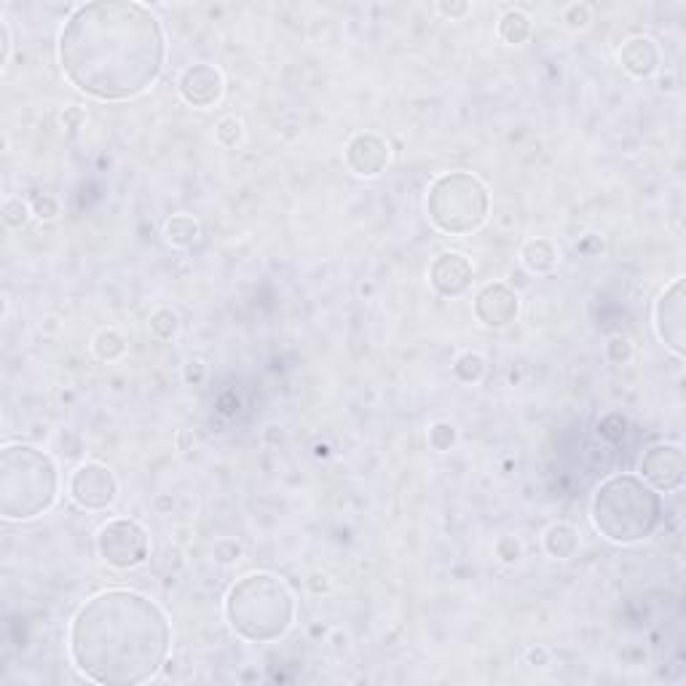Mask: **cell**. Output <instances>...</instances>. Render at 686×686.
Listing matches in <instances>:
<instances>
[{"instance_id": "1", "label": "cell", "mask_w": 686, "mask_h": 686, "mask_svg": "<svg viewBox=\"0 0 686 686\" xmlns=\"http://www.w3.org/2000/svg\"><path fill=\"white\" fill-rule=\"evenodd\" d=\"M59 62L81 92L97 100H129L159 78L164 33L140 3H86L59 35Z\"/></svg>"}, {"instance_id": "2", "label": "cell", "mask_w": 686, "mask_h": 686, "mask_svg": "<svg viewBox=\"0 0 686 686\" xmlns=\"http://www.w3.org/2000/svg\"><path fill=\"white\" fill-rule=\"evenodd\" d=\"M169 644L172 630L164 611L134 590L94 595L70 628L73 662L97 684H143L167 662Z\"/></svg>"}, {"instance_id": "3", "label": "cell", "mask_w": 686, "mask_h": 686, "mask_svg": "<svg viewBox=\"0 0 686 686\" xmlns=\"http://www.w3.org/2000/svg\"><path fill=\"white\" fill-rule=\"evenodd\" d=\"M662 515L660 494L641 477L617 475L593 496V523L617 544L641 542L652 534Z\"/></svg>"}, {"instance_id": "4", "label": "cell", "mask_w": 686, "mask_h": 686, "mask_svg": "<svg viewBox=\"0 0 686 686\" xmlns=\"http://www.w3.org/2000/svg\"><path fill=\"white\" fill-rule=\"evenodd\" d=\"M57 499V467L33 445H6L0 453V512L6 520H30Z\"/></svg>"}, {"instance_id": "5", "label": "cell", "mask_w": 686, "mask_h": 686, "mask_svg": "<svg viewBox=\"0 0 686 686\" xmlns=\"http://www.w3.org/2000/svg\"><path fill=\"white\" fill-rule=\"evenodd\" d=\"M293 595L271 574H250L231 587L226 614L231 628L247 641H274L293 625Z\"/></svg>"}, {"instance_id": "6", "label": "cell", "mask_w": 686, "mask_h": 686, "mask_svg": "<svg viewBox=\"0 0 686 686\" xmlns=\"http://www.w3.org/2000/svg\"><path fill=\"white\" fill-rule=\"evenodd\" d=\"M429 220L445 234H469L483 226L488 215V191L469 172L437 177L427 196Z\"/></svg>"}, {"instance_id": "7", "label": "cell", "mask_w": 686, "mask_h": 686, "mask_svg": "<svg viewBox=\"0 0 686 686\" xmlns=\"http://www.w3.org/2000/svg\"><path fill=\"white\" fill-rule=\"evenodd\" d=\"M97 550H100L102 561L110 563L113 569H134V566L148 561L151 542H148V534L140 523L118 518L100 528Z\"/></svg>"}, {"instance_id": "8", "label": "cell", "mask_w": 686, "mask_h": 686, "mask_svg": "<svg viewBox=\"0 0 686 686\" xmlns=\"http://www.w3.org/2000/svg\"><path fill=\"white\" fill-rule=\"evenodd\" d=\"M116 494V477L102 464H84L70 480V496L86 510H105L116 502Z\"/></svg>"}, {"instance_id": "9", "label": "cell", "mask_w": 686, "mask_h": 686, "mask_svg": "<svg viewBox=\"0 0 686 686\" xmlns=\"http://www.w3.org/2000/svg\"><path fill=\"white\" fill-rule=\"evenodd\" d=\"M641 472L660 491H673L684 483V453L678 445H654L641 461Z\"/></svg>"}, {"instance_id": "10", "label": "cell", "mask_w": 686, "mask_h": 686, "mask_svg": "<svg viewBox=\"0 0 686 686\" xmlns=\"http://www.w3.org/2000/svg\"><path fill=\"white\" fill-rule=\"evenodd\" d=\"M657 330L660 338L681 357L686 352V314H684V282L678 279L657 303Z\"/></svg>"}, {"instance_id": "11", "label": "cell", "mask_w": 686, "mask_h": 686, "mask_svg": "<svg viewBox=\"0 0 686 686\" xmlns=\"http://www.w3.org/2000/svg\"><path fill=\"white\" fill-rule=\"evenodd\" d=\"M180 94L193 108H210L223 97V76L212 65L188 67L180 78Z\"/></svg>"}, {"instance_id": "12", "label": "cell", "mask_w": 686, "mask_h": 686, "mask_svg": "<svg viewBox=\"0 0 686 686\" xmlns=\"http://www.w3.org/2000/svg\"><path fill=\"white\" fill-rule=\"evenodd\" d=\"M518 295L512 293L507 285H488L483 293L475 298L477 319L488 327H504L515 322L518 317Z\"/></svg>"}, {"instance_id": "13", "label": "cell", "mask_w": 686, "mask_h": 686, "mask_svg": "<svg viewBox=\"0 0 686 686\" xmlns=\"http://www.w3.org/2000/svg\"><path fill=\"white\" fill-rule=\"evenodd\" d=\"M346 161L357 175H378L389 164V143L378 134H357L352 143L346 145Z\"/></svg>"}, {"instance_id": "14", "label": "cell", "mask_w": 686, "mask_h": 686, "mask_svg": "<svg viewBox=\"0 0 686 686\" xmlns=\"http://www.w3.org/2000/svg\"><path fill=\"white\" fill-rule=\"evenodd\" d=\"M429 279H432V287H435L437 293L453 298V295L464 293L469 282H472V263L464 255H459V252H443L432 263Z\"/></svg>"}, {"instance_id": "15", "label": "cell", "mask_w": 686, "mask_h": 686, "mask_svg": "<svg viewBox=\"0 0 686 686\" xmlns=\"http://www.w3.org/2000/svg\"><path fill=\"white\" fill-rule=\"evenodd\" d=\"M622 67L628 70L630 76L646 78L652 76L660 62V51L654 46L652 38H630L620 51Z\"/></svg>"}, {"instance_id": "16", "label": "cell", "mask_w": 686, "mask_h": 686, "mask_svg": "<svg viewBox=\"0 0 686 686\" xmlns=\"http://www.w3.org/2000/svg\"><path fill=\"white\" fill-rule=\"evenodd\" d=\"M544 544H547V553L553 555V558H563V561H566V558H571V555L577 553V531L571 526H566V523H558V526H553L547 531Z\"/></svg>"}, {"instance_id": "17", "label": "cell", "mask_w": 686, "mask_h": 686, "mask_svg": "<svg viewBox=\"0 0 686 686\" xmlns=\"http://www.w3.org/2000/svg\"><path fill=\"white\" fill-rule=\"evenodd\" d=\"M555 260H558V252H555V247L547 239H534V242H528L523 247V263L534 274L550 271L555 266Z\"/></svg>"}, {"instance_id": "18", "label": "cell", "mask_w": 686, "mask_h": 686, "mask_svg": "<svg viewBox=\"0 0 686 686\" xmlns=\"http://www.w3.org/2000/svg\"><path fill=\"white\" fill-rule=\"evenodd\" d=\"M167 239L177 247H188L199 239V223L191 215H177L167 223Z\"/></svg>"}, {"instance_id": "19", "label": "cell", "mask_w": 686, "mask_h": 686, "mask_svg": "<svg viewBox=\"0 0 686 686\" xmlns=\"http://www.w3.org/2000/svg\"><path fill=\"white\" fill-rule=\"evenodd\" d=\"M531 33V22L523 11H507L499 22V35L507 43H523Z\"/></svg>"}, {"instance_id": "20", "label": "cell", "mask_w": 686, "mask_h": 686, "mask_svg": "<svg viewBox=\"0 0 686 686\" xmlns=\"http://www.w3.org/2000/svg\"><path fill=\"white\" fill-rule=\"evenodd\" d=\"M124 349V338L118 333H113V330H105V333H100L94 338V352H97L100 360H116V357L124 354Z\"/></svg>"}, {"instance_id": "21", "label": "cell", "mask_w": 686, "mask_h": 686, "mask_svg": "<svg viewBox=\"0 0 686 686\" xmlns=\"http://www.w3.org/2000/svg\"><path fill=\"white\" fill-rule=\"evenodd\" d=\"M483 370H486V362H483V357H477V354H464L456 362V376L461 381H477V378L483 376Z\"/></svg>"}, {"instance_id": "22", "label": "cell", "mask_w": 686, "mask_h": 686, "mask_svg": "<svg viewBox=\"0 0 686 686\" xmlns=\"http://www.w3.org/2000/svg\"><path fill=\"white\" fill-rule=\"evenodd\" d=\"M151 330L156 335H161V338H169L177 330V317L169 309L156 311L151 317Z\"/></svg>"}, {"instance_id": "23", "label": "cell", "mask_w": 686, "mask_h": 686, "mask_svg": "<svg viewBox=\"0 0 686 686\" xmlns=\"http://www.w3.org/2000/svg\"><path fill=\"white\" fill-rule=\"evenodd\" d=\"M453 440H456V432H453L451 424H435V427L429 429V443H432V448H437V451H448L453 445Z\"/></svg>"}, {"instance_id": "24", "label": "cell", "mask_w": 686, "mask_h": 686, "mask_svg": "<svg viewBox=\"0 0 686 686\" xmlns=\"http://www.w3.org/2000/svg\"><path fill=\"white\" fill-rule=\"evenodd\" d=\"M3 215H6V223H9L11 228H19V226H25L27 223V207L19 199L6 201V207H3Z\"/></svg>"}, {"instance_id": "25", "label": "cell", "mask_w": 686, "mask_h": 686, "mask_svg": "<svg viewBox=\"0 0 686 686\" xmlns=\"http://www.w3.org/2000/svg\"><path fill=\"white\" fill-rule=\"evenodd\" d=\"M242 137V124L234 118H223L218 126V140L223 145H236V140Z\"/></svg>"}, {"instance_id": "26", "label": "cell", "mask_w": 686, "mask_h": 686, "mask_svg": "<svg viewBox=\"0 0 686 686\" xmlns=\"http://www.w3.org/2000/svg\"><path fill=\"white\" fill-rule=\"evenodd\" d=\"M566 22H569L571 27H585L587 22H590V9H587V6H571V9L566 11Z\"/></svg>"}, {"instance_id": "27", "label": "cell", "mask_w": 686, "mask_h": 686, "mask_svg": "<svg viewBox=\"0 0 686 686\" xmlns=\"http://www.w3.org/2000/svg\"><path fill=\"white\" fill-rule=\"evenodd\" d=\"M35 207H38V215H41V218H54V212H57V207H54V201L51 199H38L35 201Z\"/></svg>"}, {"instance_id": "28", "label": "cell", "mask_w": 686, "mask_h": 686, "mask_svg": "<svg viewBox=\"0 0 686 686\" xmlns=\"http://www.w3.org/2000/svg\"><path fill=\"white\" fill-rule=\"evenodd\" d=\"M0 33H3V54H0V62H6L9 59V49H11V43H9V25L3 22L0 25Z\"/></svg>"}, {"instance_id": "29", "label": "cell", "mask_w": 686, "mask_h": 686, "mask_svg": "<svg viewBox=\"0 0 686 686\" xmlns=\"http://www.w3.org/2000/svg\"><path fill=\"white\" fill-rule=\"evenodd\" d=\"M440 11L448 14V17H461V14H467V3H461V6H448V3H443Z\"/></svg>"}]
</instances>
